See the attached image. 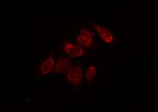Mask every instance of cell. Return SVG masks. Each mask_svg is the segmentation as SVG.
Masks as SVG:
<instances>
[{"instance_id":"obj_1","label":"cell","mask_w":158,"mask_h":112,"mask_svg":"<svg viewBox=\"0 0 158 112\" xmlns=\"http://www.w3.org/2000/svg\"><path fill=\"white\" fill-rule=\"evenodd\" d=\"M67 76L69 83L76 86L80 83L83 76L82 69L78 66H75L73 68H71L68 71Z\"/></svg>"},{"instance_id":"obj_2","label":"cell","mask_w":158,"mask_h":112,"mask_svg":"<svg viewBox=\"0 0 158 112\" xmlns=\"http://www.w3.org/2000/svg\"><path fill=\"white\" fill-rule=\"evenodd\" d=\"M63 49L65 52L73 58H78L84 54L81 46L76 44L65 42L63 44Z\"/></svg>"},{"instance_id":"obj_3","label":"cell","mask_w":158,"mask_h":112,"mask_svg":"<svg viewBox=\"0 0 158 112\" xmlns=\"http://www.w3.org/2000/svg\"><path fill=\"white\" fill-rule=\"evenodd\" d=\"M78 41L83 46H90L93 43L92 34L88 30H82L78 36Z\"/></svg>"},{"instance_id":"obj_4","label":"cell","mask_w":158,"mask_h":112,"mask_svg":"<svg viewBox=\"0 0 158 112\" xmlns=\"http://www.w3.org/2000/svg\"><path fill=\"white\" fill-rule=\"evenodd\" d=\"M72 66V65L70 61L67 58L63 57L59 59L56 65V71L60 74H65L69 71Z\"/></svg>"},{"instance_id":"obj_5","label":"cell","mask_w":158,"mask_h":112,"mask_svg":"<svg viewBox=\"0 0 158 112\" xmlns=\"http://www.w3.org/2000/svg\"><path fill=\"white\" fill-rule=\"evenodd\" d=\"M94 28L97 31L99 36L107 43H111L113 40V36L109 30L103 26L94 25Z\"/></svg>"},{"instance_id":"obj_6","label":"cell","mask_w":158,"mask_h":112,"mask_svg":"<svg viewBox=\"0 0 158 112\" xmlns=\"http://www.w3.org/2000/svg\"><path fill=\"white\" fill-rule=\"evenodd\" d=\"M55 66V62L53 59L49 58L47 59L41 65V70L42 75L47 74L50 72Z\"/></svg>"},{"instance_id":"obj_7","label":"cell","mask_w":158,"mask_h":112,"mask_svg":"<svg viewBox=\"0 0 158 112\" xmlns=\"http://www.w3.org/2000/svg\"><path fill=\"white\" fill-rule=\"evenodd\" d=\"M96 68L94 66H90L88 67L85 72V75L88 80L93 78L96 75Z\"/></svg>"}]
</instances>
